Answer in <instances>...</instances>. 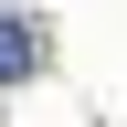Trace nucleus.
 Returning <instances> with one entry per match:
<instances>
[{"label": "nucleus", "mask_w": 127, "mask_h": 127, "mask_svg": "<svg viewBox=\"0 0 127 127\" xmlns=\"http://www.w3.org/2000/svg\"><path fill=\"white\" fill-rule=\"evenodd\" d=\"M32 53H42V42H32V32L0 11V85H21V74H32Z\"/></svg>", "instance_id": "1"}]
</instances>
